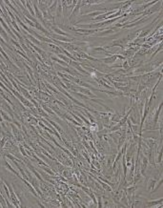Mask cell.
<instances>
[{"instance_id":"6da1fadb","label":"cell","mask_w":163,"mask_h":208,"mask_svg":"<svg viewBox=\"0 0 163 208\" xmlns=\"http://www.w3.org/2000/svg\"><path fill=\"white\" fill-rule=\"evenodd\" d=\"M73 87L75 88V89H78V90L80 91L81 94H85V95H88V96L92 97V98H96V95H94V94L91 93V92L89 91V89H86V88H83V87H79V86H73Z\"/></svg>"},{"instance_id":"7a4b0ae2","label":"cell","mask_w":163,"mask_h":208,"mask_svg":"<svg viewBox=\"0 0 163 208\" xmlns=\"http://www.w3.org/2000/svg\"><path fill=\"white\" fill-rule=\"evenodd\" d=\"M0 22H1V25H2V27H3V28H4V29H5V30H6V31H7V32H8L9 34H10V35H12V37H13V38H14V35H13V32H12V31L10 30L9 26L7 25V23H6L5 21H4V19H3L2 17H1V15H0Z\"/></svg>"},{"instance_id":"3957f363","label":"cell","mask_w":163,"mask_h":208,"mask_svg":"<svg viewBox=\"0 0 163 208\" xmlns=\"http://www.w3.org/2000/svg\"><path fill=\"white\" fill-rule=\"evenodd\" d=\"M22 180H23V182H24V183L26 184V185L28 186V188H29V189L31 190V192H32V193L33 194V196H35V197H38V196H37V193H36V191H35V188H34V187H33V186L32 185V184H31L30 182H28V180H27V179H25L24 178H22Z\"/></svg>"},{"instance_id":"277c9868","label":"cell","mask_w":163,"mask_h":208,"mask_svg":"<svg viewBox=\"0 0 163 208\" xmlns=\"http://www.w3.org/2000/svg\"><path fill=\"white\" fill-rule=\"evenodd\" d=\"M5 166H6V168H7L8 170H10L11 172H13V173L14 175H16L17 177H19V178H20L21 179L23 178V177H22V176H20V174H19V173H18L17 171H15V170H14V169H13V167L11 166V164H10V163L8 162V161H6V162H5Z\"/></svg>"},{"instance_id":"5b68a950","label":"cell","mask_w":163,"mask_h":208,"mask_svg":"<svg viewBox=\"0 0 163 208\" xmlns=\"http://www.w3.org/2000/svg\"><path fill=\"white\" fill-rule=\"evenodd\" d=\"M147 164H148V158L146 157H142V164H141V174L144 176V172L147 168Z\"/></svg>"},{"instance_id":"8992f818","label":"cell","mask_w":163,"mask_h":208,"mask_svg":"<svg viewBox=\"0 0 163 208\" xmlns=\"http://www.w3.org/2000/svg\"><path fill=\"white\" fill-rule=\"evenodd\" d=\"M33 4H34V5H33V7H34V13H36V15H37L38 18H40L41 20H43V14H42V12H41L40 10H38L37 5H35V4H36V1H33Z\"/></svg>"},{"instance_id":"52a82bcc","label":"cell","mask_w":163,"mask_h":208,"mask_svg":"<svg viewBox=\"0 0 163 208\" xmlns=\"http://www.w3.org/2000/svg\"><path fill=\"white\" fill-rule=\"evenodd\" d=\"M19 89H20V92H21V93H22L23 95H24V97H25L27 99H30V100L33 99V98H32V96L28 93V91H27L25 88H23L22 86H19Z\"/></svg>"},{"instance_id":"ba28073f","label":"cell","mask_w":163,"mask_h":208,"mask_svg":"<svg viewBox=\"0 0 163 208\" xmlns=\"http://www.w3.org/2000/svg\"><path fill=\"white\" fill-rule=\"evenodd\" d=\"M0 115H1V117H2L3 120L9 121V122H12V121H13V119H12L11 117H9V115H8L7 114H5V112H4L2 109H0Z\"/></svg>"},{"instance_id":"9c48e42d","label":"cell","mask_w":163,"mask_h":208,"mask_svg":"<svg viewBox=\"0 0 163 208\" xmlns=\"http://www.w3.org/2000/svg\"><path fill=\"white\" fill-rule=\"evenodd\" d=\"M34 24H35V28H36V29L40 30V31H41L42 33H44V34H48V35H51V34H50V33H49V32H48L47 30H45V29H44V27H43V26H42V25L40 24V23H38V22L36 21V22L34 23Z\"/></svg>"},{"instance_id":"30bf717a","label":"cell","mask_w":163,"mask_h":208,"mask_svg":"<svg viewBox=\"0 0 163 208\" xmlns=\"http://www.w3.org/2000/svg\"><path fill=\"white\" fill-rule=\"evenodd\" d=\"M116 58H117V55H113V56H111V57H109V58H103V59H101L102 61H104L105 63H107V64H110V63H113L115 60H116Z\"/></svg>"},{"instance_id":"8fae6325","label":"cell","mask_w":163,"mask_h":208,"mask_svg":"<svg viewBox=\"0 0 163 208\" xmlns=\"http://www.w3.org/2000/svg\"><path fill=\"white\" fill-rule=\"evenodd\" d=\"M161 109H162V102L160 103V105H159L158 109H157V110H156V112H155V118H154V123H155H155L157 122V120H158V117H159V114H160V111H161Z\"/></svg>"},{"instance_id":"7c38bea8","label":"cell","mask_w":163,"mask_h":208,"mask_svg":"<svg viewBox=\"0 0 163 208\" xmlns=\"http://www.w3.org/2000/svg\"><path fill=\"white\" fill-rule=\"evenodd\" d=\"M52 30L54 32V33H56L58 35H65V36H67L68 35V34L67 33H65V32H63V31H61L60 29H58L57 27H52Z\"/></svg>"},{"instance_id":"4fadbf2b","label":"cell","mask_w":163,"mask_h":208,"mask_svg":"<svg viewBox=\"0 0 163 208\" xmlns=\"http://www.w3.org/2000/svg\"><path fill=\"white\" fill-rule=\"evenodd\" d=\"M26 35H27V37H28V38L30 39V41H31L32 43H35V44H38V45H39V44H41V42H40V41H39L38 39L34 38V37H33V36H32V35H31L30 34H27Z\"/></svg>"},{"instance_id":"5bb4252c","label":"cell","mask_w":163,"mask_h":208,"mask_svg":"<svg viewBox=\"0 0 163 208\" xmlns=\"http://www.w3.org/2000/svg\"><path fill=\"white\" fill-rule=\"evenodd\" d=\"M26 7H27L28 11L31 13V15H32V16H33V15H34V11H33V7H32V5H31V2H30V1H26Z\"/></svg>"},{"instance_id":"9a60e30c","label":"cell","mask_w":163,"mask_h":208,"mask_svg":"<svg viewBox=\"0 0 163 208\" xmlns=\"http://www.w3.org/2000/svg\"><path fill=\"white\" fill-rule=\"evenodd\" d=\"M155 179H150V182L148 183V185H147L149 191H152V192H153L154 187H155Z\"/></svg>"},{"instance_id":"2e32d148","label":"cell","mask_w":163,"mask_h":208,"mask_svg":"<svg viewBox=\"0 0 163 208\" xmlns=\"http://www.w3.org/2000/svg\"><path fill=\"white\" fill-rule=\"evenodd\" d=\"M48 121H49V123H50L51 125H53L54 127H55V130H56V131H58V133H63V131L60 129V126H59L57 123H55V122H54V121H51L50 119H49Z\"/></svg>"},{"instance_id":"e0dca14e","label":"cell","mask_w":163,"mask_h":208,"mask_svg":"<svg viewBox=\"0 0 163 208\" xmlns=\"http://www.w3.org/2000/svg\"><path fill=\"white\" fill-rule=\"evenodd\" d=\"M51 58H52V60H54V61H56V62H58L59 64H61V65H63V66H68V64L65 62V61H63V60H61V59H58L57 57H55L54 55H53V56H51Z\"/></svg>"},{"instance_id":"ac0fdd59","label":"cell","mask_w":163,"mask_h":208,"mask_svg":"<svg viewBox=\"0 0 163 208\" xmlns=\"http://www.w3.org/2000/svg\"><path fill=\"white\" fill-rule=\"evenodd\" d=\"M57 55H58L60 58H62V60H63V61H65L67 64H69V63H71V62H72V60H71V59L68 58V57H67L66 55H60V54H58Z\"/></svg>"},{"instance_id":"d6986e66","label":"cell","mask_w":163,"mask_h":208,"mask_svg":"<svg viewBox=\"0 0 163 208\" xmlns=\"http://www.w3.org/2000/svg\"><path fill=\"white\" fill-rule=\"evenodd\" d=\"M30 169H31V170L33 171V173L34 174V176L36 177V178H37V179H39V180L43 181V178H41V176H40V175L38 174V172H37L36 170H34V168H33V167H30Z\"/></svg>"},{"instance_id":"ffe728a7","label":"cell","mask_w":163,"mask_h":208,"mask_svg":"<svg viewBox=\"0 0 163 208\" xmlns=\"http://www.w3.org/2000/svg\"><path fill=\"white\" fill-rule=\"evenodd\" d=\"M31 155H32V156H33V157H34V158H35V159H36V160L38 161V162H39L40 164H42V165H44V166H47V163H45L44 161H42V160H41V159H40L39 157H37V156H36V155H35L34 153H32Z\"/></svg>"},{"instance_id":"44dd1931","label":"cell","mask_w":163,"mask_h":208,"mask_svg":"<svg viewBox=\"0 0 163 208\" xmlns=\"http://www.w3.org/2000/svg\"><path fill=\"white\" fill-rule=\"evenodd\" d=\"M3 27H1V25H0V34H3V39H5V40H9V36H8V34H6V32L2 29Z\"/></svg>"},{"instance_id":"7402d4cb","label":"cell","mask_w":163,"mask_h":208,"mask_svg":"<svg viewBox=\"0 0 163 208\" xmlns=\"http://www.w3.org/2000/svg\"><path fill=\"white\" fill-rule=\"evenodd\" d=\"M58 4V1H54V3H53V5H51L50 7H49V12L50 13H53L54 11H55V8H56V5Z\"/></svg>"},{"instance_id":"603a6c76","label":"cell","mask_w":163,"mask_h":208,"mask_svg":"<svg viewBox=\"0 0 163 208\" xmlns=\"http://www.w3.org/2000/svg\"><path fill=\"white\" fill-rule=\"evenodd\" d=\"M77 117H78V118H80V119H82V120H83V121H84L86 124H87V125H91V122H90V121H89L87 119H86V118H84V117H83L82 114H77Z\"/></svg>"},{"instance_id":"cb8c5ba5","label":"cell","mask_w":163,"mask_h":208,"mask_svg":"<svg viewBox=\"0 0 163 208\" xmlns=\"http://www.w3.org/2000/svg\"><path fill=\"white\" fill-rule=\"evenodd\" d=\"M104 13L103 12H100V11H98V12H95V13H87L86 14V16H94V15H101V14H103Z\"/></svg>"},{"instance_id":"d4e9b609","label":"cell","mask_w":163,"mask_h":208,"mask_svg":"<svg viewBox=\"0 0 163 208\" xmlns=\"http://www.w3.org/2000/svg\"><path fill=\"white\" fill-rule=\"evenodd\" d=\"M0 87H1L2 89H4V90L7 92V93H9V95H10L11 97H13V94H12V92H11L9 89H7V87H6V86H5V85H4V84H3L1 81H0Z\"/></svg>"},{"instance_id":"484cf974","label":"cell","mask_w":163,"mask_h":208,"mask_svg":"<svg viewBox=\"0 0 163 208\" xmlns=\"http://www.w3.org/2000/svg\"><path fill=\"white\" fill-rule=\"evenodd\" d=\"M0 203H1V207H6L7 205L5 204L6 203V200H5V199H4V197L2 196V194L0 193Z\"/></svg>"},{"instance_id":"4316f807","label":"cell","mask_w":163,"mask_h":208,"mask_svg":"<svg viewBox=\"0 0 163 208\" xmlns=\"http://www.w3.org/2000/svg\"><path fill=\"white\" fill-rule=\"evenodd\" d=\"M61 13H62V6L61 5H58V8L56 10V16L58 18H61Z\"/></svg>"},{"instance_id":"83f0119b","label":"cell","mask_w":163,"mask_h":208,"mask_svg":"<svg viewBox=\"0 0 163 208\" xmlns=\"http://www.w3.org/2000/svg\"><path fill=\"white\" fill-rule=\"evenodd\" d=\"M161 202H162V198L160 200H155V201H150L147 206H153V205H155L156 203H161Z\"/></svg>"},{"instance_id":"f1b7e54d","label":"cell","mask_w":163,"mask_h":208,"mask_svg":"<svg viewBox=\"0 0 163 208\" xmlns=\"http://www.w3.org/2000/svg\"><path fill=\"white\" fill-rule=\"evenodd\" d=\"M86 114H87V115H88V118L90 119V122H91V123H96V119H95L94 117H92V115H91L89 112H86Z\"/></svg>"},{"instance_id":"f546056e","label":"cell","mask_w":163,"mask_h":208,"mask_svg":"<svg viewBox=\"0 0 163 208\" xmlns=\"http://www.w3.org/2000/svg\"><path fill=\"white\" fill-rule=\"evenodd\" d=\"M11 23H12V25H13V27H14V28H15V29L17 30V33H20V32H21L20 28H19V27H18V25L16 24L15 20H12V21H11Z\"/></svg>"},{"instance_id":"4dcf8cb0","label":"cell","mask_w":163,"mask_h":208,"mask_svg":"<svg viewBox=\"0 0 163 208\" xmlns=\"http://www.w3.org/2000/svg\"><path fill=\"white\" fill-rule=\"evenodd\" d=\"M89 196H90V197H91V198L92 199V200H94V203H95V204L96 205V203H97V200L96 199V197H95V194H94V193H92V192H90ZM96 206H97V205H96Z\"/></svg>"},{"instance_id":"1f68e13d","label":"cell","mask_w":163,"mask_h":208,"mask_svg":"<svg viewBox=\"0 0 163 208\" xmlns=\"http://www.w3.org/2000/svg\"><path fill=\"white\" fill-rule=\"evenodd\" d=\"M70 114H71V115H73V117H74V118H75V119L77 120V122H79L80 124H82V120L80 119V118H78V117H77V115H75V114H74L73 112H70Z\"/></svg>"},{"instance_id":"d6a6232c","label":"cell","mask_w":163,"mask_h":208,"mask_svg":"<svg viewBox=\"0 0 163 208\" xmlns=\"http://www.w3.org/2000/svg\"><path fill=\"white\" fill-rule=\"evenodd\" d=\"M161 160H162V150L159 152V154H158V156H157L156 162H157V163H160V162H161Z\"/></svg>"},{"instance_id":"836d02e7","label":"cell","mask_w":163,"mask_h":208,"mask_svg":"<svg viewBox=\"0 0 163 208\" xmlns=\"http://www.w3.org/2000/svg\"><path fill=\"white\" fill-rule=\"evenodd\" d=\"M19 149H20V152H21V154H22L23 156H24L25 157H28V156H27V154H26V151H25V149L23 148V147H22L21 145L19 146Z\"/></svg>"},{"instance_id":"e575fe53","label":"cell","mask_w":163,"mask_h":208,"mask_svg":"<svg viewBox=\"0 0 163 208\" xmlns=\"http://www.w3.org/2000/svg\"><path fill=\"white\" fill-rule=\"evenodd\" d=\"M6 140H7V137H6V136H3V137H2V140H0V148H2V147L4 146Z\"/></svg>"},{"instance_id":"d590c367","label":"cell","mask_w":163,"mask_h":208,"mask_svg":"<svg viewBox=\"0 0 163 208\" xmlns=\"http://www.w3.org/2000/svg\"><path fill=\"white\" fill-rule=\"evenodd\" d=\"M43 170L45 171V172H47L48 174H50V175H52V176H54V173L51 170V169H49V168H45V167H43Z\"/></svg>"},{"instance_id":"8d00e7d4","label":"cell","mask_w":163,"mask_h":208,"mask_svg":"<svg viewBox=\"0 0 163 208\" xmlns=\"http://www.w3.org/2000/svg\"><path fill=\"white\" fill-rule=\"evenodd\" d=\"M113 30H107V31H105V32H103L102 34H100L99 35H105V34H113Z\"/></svg>"},{"instance_id":"74e56055","label":"cell","mask_w":163,"mask_h":208,"mask_svg":"<svg viewBox=\"0 0 163 208\" xmlns=\"http://www.w3.org/2000/svg\"><path fill=\"white\" fill-rule=\"evenodd\" d=\"M43 109H44L45 111H47V112H48L49 114H51V115H54V113L53 111H51V110H50V109H49L48 107H46L45 105H43Z\"/></svg>"},{"instance_id":"f35d334b","label":"cell","mask_w":163,"mask_h":208,"mask_svg":"<svg viewBox=\"0 0 163 208\" xmlns=\"http://www.w3.org/2000/svg\"><path fill=\"white\" fill-rule=\"evenodd\" d=\"M98 204H97V207H103V205H102V198L101 197H99L98 198V202H97Z\"/></svg>"},{"instance_id":"ab89813d","label":"cell","mask_w":163,"mask_h":208,"mask_svg":"<svg viewBox=\"0 0 163 208\" xmlns=\"http://www.w3.org/2000/svg\"><path fill=\"white\" fill-rule=\"evenodd\" d=\"M43 154H44V155H45V156H47V157H49V158H51V159H52V160H56V159H55V158H54V157H52V156H51V155H49V154H47V153H46V152H43Z\"/></svg>"},{"instance_id":"60d3db41","label":"cell","mask_w":163,"mask_h":208,"mask_svg":"<svg viewBox=\"0 0 163 208\" xmlns=\"http://www.w3.org/2000/svg\"><path fill=\"white\" fill-rule=\"evenodd\" d=\"M121 67H123V68H125V69H127V68L129 67V66H128V62H127V61H125V62H124V64H123V65H122Z\"/></svg>"},{"instance_id":"b9f144b4","label":"cell","mask_w":163,"mask_h":208,"mask_svg":"<svg viewBox=\"0 0 163 208\" xmlns=\"http://www.w3.org/2000/svg\"><path fill=\"white\" fill-rule=\"evenodd\" d=\"M3 121V119H2V117H1V115H0V123H1Z\"/></svg>"},{"instance_id":"7bdbcfd3","label":"cell","mask_w":163,"mask_h":208,"mask_svg":"<svg viewBox=\"0 0 163 208\" xmlns=\"http://www.w3.org/2000/svg\"><path fill=\"white\" fill-rule=\"evenodd\" d=\"M38 205H39V206H41V207H45V206H44V205H42L41 203H38Z\"/></svg>"},{"instance_id":"ee69618b","label":"cell","mask_w":163,"mask_h":208,"mask_svg":"<svg viewBox=\"0 0 163 208\" xmlns=\"http://www.w3.org/2000/svg\"><path fill=\"white\" fill-rule=\"evenodd\" d=\"M0 206H1V205H0Z\"/></svg>"}]
</instances>
